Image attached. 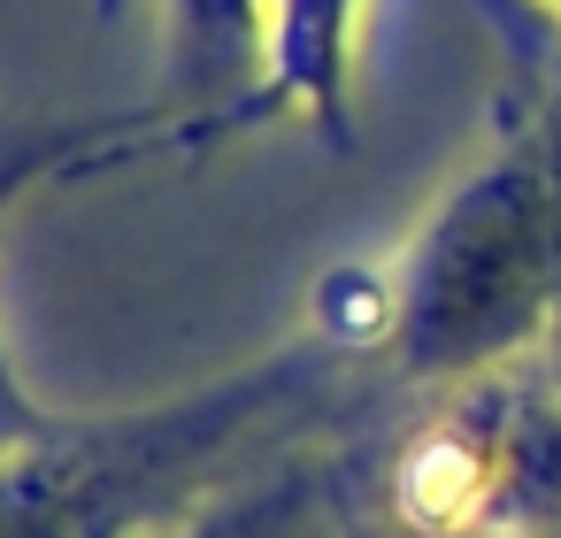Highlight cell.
<instances>
[{"label": "cell", "instance_id": "cell-2", "mask_svg": "<svg viewBox=\"0 0 561 538\" xmlns=\"http://www.w3.org/2000/svg\"><path fill=\"white\" fill-rule=\"evenodd\" d=\"M277 377L101 423V431H47L0 454V538H147L185 507L216 500L239 469V446L277 408Z\"/></svg>", "mask_w": 561, "mask_h": 538}, {"label": "cell", "instance_id": "cell-1", "mask_svg": "<svg viewBox=\"0 0 561 538\" xmlns=\"http://www.w3.org/2000/svg\"><path fill=\"white\" fill-rule=\"evenodd\" d=\"M561 323V178L546 147L477 170L423 231L400 293V369L469 385Z\"/></svg>", "mask_w": 561, "mask_h": 538}, {"label": "cell", "instance_id": "cell-5", "mask_svg": "<svg viewBox=\"0 0 561 538\" xmlns=\"http://www.w3.org/2000/svg\"><path fill=\"white\" fill-rule=\"evenodd\" d=\"M47 431H55V423L9 385V369H0V454H16V446H32V438H47Z\"/></svg>", "mask_w": 561, "mask_h": 538}, {"label": "cell", "instance_id": "cell-8", "mask_svg": "<svg viewBox=\"0 0 561 538\" xmlns=\"http://www.w3.org/2000/svg\"><path fill=\"white\" fill-rule=\"evenodd\" d=\"M546 538H561V530H546Z\"/></svg>", "mask_w": 561, "mask_h": 538}, {"label": "cell", "instance_id": "cell-3", "mask_svg": "<svg viewBox=\"0 0 561 538\" xmlns=\"http://www.w3.org/2000/svg\"><path fill=\"white\" fill-rule=\"evenodd\" d=\"M408 538H546L561 530V377H469L385 477Z\"/></svg>", "mask_w": 561, "mask_h": 538}, {"label": "cell", "instance_id": "cell-7", "mask_svg": "<svg viewBox=\"0 0 561 538\" xmlns=\"http://www.w3.org/2000/svg\"><path fill=\"white\" fill-rule=\"evenodd\" d=\"M553 377H561V323H553Z\"/></svg>", "mask_w": 561, "mask_h": 538}, {"label": "cell", "instance_id": "cell-6", "mask_svg": "<svg viewBox=\"0 0 561 538\" xmlns=\"http://www.w3.org/2000/svg\"><path fill=\"white\" fill-rule=\"evenodd\" d=\"M546 154H553V178H561V124H553V139H546Z\"/></svg>", "mask_w": 561, "mask_h": 538}, {"label": "cell", "instance_id": "cell-4", "mask_svg": "<svg viewBox=\"0 0 561 538\" xmlns=\"http://www.w3.org/2000/svg\"><path fill=\"white\" fill-rule=\"evenodd\" d=\"M354 523V484L339 461H285L262 469L247 484H224L216 500L185 507L178 523L147 530V538H346Z\"/></svg>", "mask_w": 561, "mask_h": 538}]
</instances>
